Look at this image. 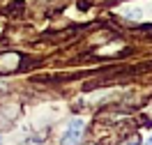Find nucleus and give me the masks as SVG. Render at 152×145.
I'll use <instances>...</instances> for the list:
<instances>
[{
  "instance_id": "f257e3e1",
  "label": "nucleus",
  "mask_w": 152,
  "mask_h": 145,
  "mask_svg": "<svg viewBox=\"0 0 152 145\" xmlns=\"http://www.w3.org/2000/svg\"><path fill=\"white\" fill-rule=\"evenodd\" d=\"M83 129H86V122L81 117H74L69 125H67L65 134H62V143L65 145H78L83 141Z\"/></svg>"
},
{
  "instance_id": "f03ea898",
  "label": "nucleus",
  "mask_w": 152,
  "mask_h": 145,
  "mask_svg": "<svg viewBox=\"0 0 152 145\" xmlns=\"http://www.w3.org/2000/svg\"><path fill=\"white\" fill-rule=\"evenodd\" d=\"M19 62H21V58L19 55H2L0 58V71H12V69H16L19 67Z\"/></svg>"
},
{
  "instance_id": "7ed1b4c3",
  "label": "nucleus",
  "mask_w": 152,
  "mask_h": 145,
  "mask_svg": "<svg viewBox=\"0 0 152 145\" xmlns=\"http://www.w3.org/2000/svg\"><path fill=\"white\" fill-rule=\"evenodd\" d=\"M122 14L127 16V19H132V21H141L143 19V12L138 9V7H134V9H124Z\"/></svg>"
},
{
  "instance_id": "20e7f679",
  "label": "nucleus",
  "mask_w": 152,
  "mask_h": 145,
  "mask_svg": "<svg viewBox=\"0 0 152 145\" xmlns=\"http://www.w3.org/2000/svg\"><path fill=\"white\" fill-rule=\"evenodd\" d=\"M129 145H141V141H138V138H134V141H132Z\"/></svg>"
},
{
  "instance_id": "39448f33",
  "label": "nucleus",
  "mask_w": 152,
  "mask_h": 145,
  "mask_svg": "<svg viewBox=\"0 0 152 145\" xmlns=\"http://www.w3.org/2000/svg\"><path fill=\"white\" fill-rule=\"evenodd\" d=\"M148 145H152V138H148Z\"/></svg>"
},
{
  "instance_id": "423d86ee",
  "label": "nucleus",
  "mask_w": 152,
  "mask_h": 145,
  "mask_svg": "<svg viewBox=\"0 0 152 145\" xmlns=\"http://www.w3.org/2000/svg\"><path fill=\"white\" fill-rule=\"evenodd\" d=\"M0 143H2V134H0Z\"/></svg>"
}]
</instances>
